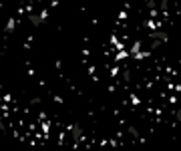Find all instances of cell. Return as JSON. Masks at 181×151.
<instances>
[{"label": "cell", "instance_id": "obj_5", "mask_svg": "<svg viewBox=\"0 0 181 151\" xmlns=\"http://www.w3.org/2000/svg\"><path fill=\"white\" fill-rule=\"evenodd\" d=\"M0 127H2V123H0Z\"/></svg>", "mask_w": 181, "mask_h": 151}, {"label": "cell", "instance_id": "obj_2", "mask_svg": "<svg viewBox=\"0 0 181 151\" xmlns=\"http://www.w3.org/2000/svg\"><path fill=\"white\" fill-rule=\"evenodd\" d=\"M157 38H159V40H165L167 35H165V32H157Z\"/></svg>", "mask_w": 181, "mask_h": 151}, {"label": "cell", "instance_id": "obj_1", "mask_svg": "<svg viewBox=\"0 0 181 151\" xmlns=\"http://www.w3.org/2000/svg\"><path fill=\"white\" fill-rule=\"evenodd\" d=\"M30 22H32L34 26H38V24H40V18H38V16H30Z\"/></svg>", "mask_w": 181, "mask_h": 151}, {"label": "cell", "instance_id": "obj_3", "mask_svg": "<svg viewBox=\"0 0 181 151\" xmlns=\"http://www.w3.org/2000/svg\"><path fill=\"white\" fill-rule=\"evenodd\" d=\"M127 131H129L131 135H139V133H137V129H135V127H129V129H127Z\"/></svg>", "mask_w": 181, "mask_h": 151}, {"label": "cell", "instance_id": "obj_4", "mask_svg": "<svg viewBox=\"0 0 181 151\" xmlns=\"http://www.w3.org/2000/svg\"><path fill=\"white\" fill-rule=\"evenodd\" d=\"M175 117H177V119L181 121V109H177V113H175Z\"/></svg>", "mask_w": 181, "mask_h": 151}]
</instances>
